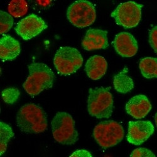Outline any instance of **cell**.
<instances>
[{
	"label": "cell",
	"mask_w": 157,
	"mask_h": 157,
	"mask_svg": "<svg viewBox=\"0 0 157 157\" xmlns=\"http://www.w3.org/2000/svg\"><path fill=\"white\" fill-rule=\"evenodd\" d=\"M29 75L23 87L31 96H37L53 86L55 74L46 64L33 62L29 65Z\"/></svg>",
	"instance_id": "7a4b0ae2"
},
{
	"label": "cell",
	"mask_w": 157,
	"mask_h": 157,
	"mask_svg": "<svg viewBox=\"0 0 157 157\" xmlns=\"http://www.w3.org/2000/svg\"><path fill=\"white\" fill-rule=\"evenodd\" d=\"M108 69V63L106 59L100 56L90 57L85 65V71L91 79L96 81L105 75Z\"/></svg>",
	"instance_id": "9a60e30c"
},
{
	"label": "cell",
	"mask_w": 157,
	"mask_h": 157,
	"mask_svg": "<svg viewBox=\"0 0 157 157\" xmlns=\"http://www.w3.org/2000/svg\"><path fill=\"white\" fill-rule=\"evenodd\" d=\"M20 90L15 87H8L5 89L2 93V99L8 104H15L19 99Z\"/></svg>",
	"instance_id": "ffe728a7"
},
{
	"label": "cell",
	"mask_w": 157,
	"mask_h": 157,
	"mask_svg": "<svg viewBox=\"0 0 157 157\" xmlns=\"http://www.w3.org/2000/svg\"><path fill=\"white\" fill-rule=\"evenodd\" d=\"M17 124L22 132L38 134L47 129V116L42 108L35 104L23 106L17 114Z\"/></svg>",
	"instance_id": "6da1fadb"
},
{
	"label": "cell",
	"mask_w": 157,
	"mask_h": 157,
	"mask_svg": "<svg viewBox=\"0 0 157 157\" xmlns=\"http://www.w3.org/2000/svg\"><path fill=\"white\" fill-rule=\"evenodd\" d=\"M54 64L60 75H69L76 72L82 67L83 58L75 48L62 47L56 52Z\"/></svg>",
	"instance_id": "8992f818"
},
{
	"label": "cell",
	"mask_w": 157,
	"mask_h": 157,
	"mask_svg": "<svg viewBox=\"0 0 157 157\" xmlns=\"http://www.w3.org/2000/svg\"><path fill=\"white\" fill-rule=\"evenodd\" d=\"M149 43L157 54V26L153 27L149 32Z\"/></svg>",
	"instance_id": "603a6c76"
},
{
	"label": "cell",
	"mask_w": 157,
	"mask_h": 157,
	"mask_svg": "<svg viewBox=\"0 0 157 157\" xmlns=\"http://www.w3.org/2000/svg\"><path fill=\"white\" fill-rule=\"evenodd\" d=\"M139 68L142 75L147 78L157 77V58L145 57L139 63Z\"/></svg>",
	"instance_id": "e0dca14e"
},
{
	"label": "cell",
	"mask_w": 157,
	"mask_h": 157,
	"mask_svg": "<svg viewBox=\"0 0 157 157\" xmlns=\"http://www.w3.org/2000/svg\"><path fill=\"white\" fill-rule=\"evenodd\" d=\"M110 88L97 87L89 90L87 110L96 118H109L113 111V97Z\"/></svg>",
	"instance_id": "3957f363"
},
{
	"label": "cell",
	"mask_w": 157,
	"mask_h": 157,
	"mask_svg": "<svg viewBox=\"0 0 157 157\" xmlns=\"http://www.w3.org/2000/svg\"><path fill=\"white\" fill-rule=\"evenodd\" d=\"M13 25V18L8 13L0 11V34L3 35L12 28Z\"/></svg>",
	"instance_id": "44dd1931"
},
{
	"label": "cell",
	"mask_w": 157,
	"mask_h": 157,
	"mask_svg": "<svg viewBox=\"0 0 157 157\" xmlns=\"http://www.w3.org/2000/svg\"><path fill=\"white\" fill-rule=\"evenodd\" d=\"M52 131L56 141L65 145H72L78 140L75 121L66 112H57L51 123Z\"/></svg>",
	"instance_id": "277c9868"
},
{
	"label": "cell",
	"mask_w": 157,
	"mask_h": 157,
	"mask_svg": "<svg viewBox=\"0 0 157 157\" xmlns=\"http://www.w3.org/2000/svg\"><path fill=\"white\" fill-rule=\"evenodd\" d=\"M124 136L123 127L115 121H104L98 124L93 131V136L103 148L113 147L121 142Z\"/></svg>",
	"instance_id": "5b68a950"
},
{
	"label": "cell",
	"mask_w": 157,
	"mask_h": 157,
	"mask_svg": "<svg viewBox=\"0 0 157 157\" xmlns=\"http://www.w3.org/2000/svg\"><path fill=\"white\" fill-rule=\"evenodd\" d=\"M113 85L117 92L122 94H126L133 89L134 82L128 75V69L126 67L114 75Z\"/></svg>",
	"instance_id": "2e32d148"
},
{
	"label": "cell",
	"mask_w": 157,
	"mask_h": 157,
	"mask_svg": "<svg viewBox=\"0 0 157 157\" xmlns=\"http://www.w3.org/2000/svg\"><path fill=\"white\" fill-rule=\"evenodd\" d=\"M14 133L11 127L3 122H0V155H3L8 147L10 140L13 137Z\"/></svg>",
	"instance_id": "ac0fdd59"
},
{
	"label": "cell",
	"mask_w": 157,
	"mask_h": 157,
	"mask_svg": "<svg viewBox=\"0 0 157 157\" xmlns=\"http://www.w3.org/2000/svg\"><path fill=\"white\" fill-rule=\"evenodd\" d=\"M155 124H156V126L157 127V113H156L155 114Z\"/></svg>",
	"instance_id": "d4e9b609"
},
{
	"label": "cell",
	"mask_w": 157,
	"mask_h": 157,
	"mask_svg": "<svg viewBox=\"0 0 157 157\" xmlns=\"http://www.w3.org/2000/svg\"><path fill=\"white\" fill-rule=\"evenodd\" d=\"M69 21L77 28H85L93 24L96 18L94 5L86 0H79L72 3L67 11Z\"/></svg>",
	"instance_id": "52a82bcc"
},
{
	"label": "cell",
	"mask_w": 157,
	"mask_h": 157,
	"mask_svg": "<svg viewBox=\"0 0 157 157\" xmlns=\"http://www.w3.org/2000/svg\"><path fill=\"white\" fill-rule=\"evenodd\" d=\"M82 46L87 51L106 49L109 46L108 32L95 29L88 30L82 41Z\"/></svg>",
	"instance_id": "7c38bea8"
},
{
	"label": "cell",
	"mask_w": 157,
	"mask_h": 157,
	"mask_svg": "<svg viewBox=\"0 0 157 157\" xmlns=\"http://www.w3.org/2000/svg\"><path fill=\"white\" fill-rule=\"evenodd\" d=\"M130 157H156L155 155L149 149L146 148H138L134 150L131 153Z\"/></svg>",
	"instance_id": "7402d4cb"
},
{
	"label": "cell",
	"mask_w": 157,
	"mask_h": 157,
	"mask_svg": "<svg viewBox=\"0 0 157 157\" xmlns=\"http://www.w3.org/2000/svg\"><path fill=\"white\" fill-rule=\"evenodd\" d=\"M155 128L150 121H129L127 141L134 145H141L154 133Z\"/></svg>",
	"instance_id": "30bf717a"
},
{
	"label": "cell",
	"mask_w": 157,
	"mask_h": 157,
	"mask_svg": "<svg viewBox=\"0 0 157 157\" xmlns=\"http://www.w3.org/2000/svg\"><path fill=\"white\" fill-rule=\"evenodd\" d=\"M20 45L18 40L9 35H3L0 39V59L3 61H11L20 53Z\"/></svg>",
	"instance_id": "5bb4252c"
},
{
	"label": "cell",
	"mask_w": 157,
	"mask_h": 157,
	"mask_svg": "<svg viewBox=\"0 0 157 157\" xmlns=\"http://www.w3.org/2000/svg\"><path fill=\"white\" fill-rule=\"evenodd\" d=\"M8 10L12 17L20 18L27 14L29 10L28 3L24 0H13L9 3Z\"/></svg>",
	"instance_id": "d6986e66"
},
{
	"label": "cell",
	"mask_w": 157,
	"mask_h": 157,
	"mask_svg": "<svg viewBox=\"0 0 157 157\" xmlns=\"http://www.w3.org/2000/svg\"><path fill=\"white\" fill-rule=\"evenodd\" d=\"M143 5L135 2L121 3L112 12L111 17L117 25L124 29H132L139 24Z\"/></svg>",
	"instance_id": "ba28073f"
},
{
	"label": "cell",
	"mask_w": 157,
	"mask_h": 157,
	"mask_svg": "<svg viewBox=\"0 0 157 157\" xmlns=\"http://www.w3.org/2000/svg\"><path fill=\"white\" fill-rule=\"evenodd\" d=\"M70 157H93L91 153L86 150H78L73 152Z\"/></svg>",
	"instance_id": "cb8c5ba5"
},
{
	"label": "cell",
	"mask_w": 157,
	"mask_h": 157,
	"mask_svg": "<svg viewBox=\"0 0 157 157\" xmlns=\"http://www.w3.org/2000/svg\"><path fill=\"white\" fill-rule=\"evenodd\" d=\"M151 104L145 95H136L131 98L126 105V113L135 119H142L151 111Z\"/></svg>",
	"instance_id": "4fadbf2b"
},
{
	"label": "cell",
	"mask_w": 157,
	"mask_h": 157,
	"mask_svg": "<svg viewBox=\"0 0 157 157\" xmlns=\"http://www.w3.org/2000/svg\"><path fill=\"white\" fill-rule=\"evenodd\" d=\"M113 44L116 52L123 57H132L136 55L138 50L135 38L128 32L116 35Z\"/></svg>",
	"instance_id": "8fae6325"
},
{
	"label": "cell",
	"mask_w": 157,
	"mask_h": 157,
	"mask_svg": "<svg viewBox=\"0 0 157 157\" xmlns=\"http://www.w3.org/2000/svg\"><path fill=\"white\" fill-rule=\"evenodd\" d=\"M47 27V25L42 18L31 14L21 19L17 24L15 30L23 40H29L41 33Z\"/></svg>",
	"instance_id": "9c48e42d"
}]
</instances>
